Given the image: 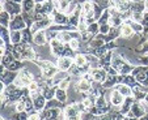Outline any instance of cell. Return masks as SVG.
Masks as SVG:
<instances>
[{
	"instance_id": "obj_1",
	"label": "cell",
	"mask_w": 148,
	"mask_h": 120,
	"mask_svg": "<svg viewBox=\"0 0 148 120\" xmlns=\"http://www.w3.org/2000/svg\"><path fill=\"white\" fill-rule=\"evenodd\" d=\"M34 63H36L37 67L41 69V75L45 80H53L59 72L56 64L51 63L50 60H43V59H41L39 56L34 60Z\"/></svg>"
},
{
	"instance_id": "obj_2",
	"label": "cell",
	"mask_w": 148,
	"mask_h": 120,
	"mask_svg": "<svg viewBox=\"0 0 148 120\" xmlns=\"http://www.w3.org/2000/svg\"><path fill=\"white\" fill-rule=\"evenodd\" d=\"M34 80H36L34 75L26 67H24L23 69H20L18 72H17V76H16V78H14L13 84L16 85V86L21 87V89H26V87L29 86V84H32Z\"/></svg>"
},
{
	"instance_id": "obj_3",
	"label": "cell",
	"mask_w": 148,
	"mask_h": 120,
	"mask_svg": "<svg viewBox=\"0 0 148 120\" xmlns=\"http://www.w3.org/2000/svg\"><path fill=\"white\" fill-rule=\"evenodd\" d=\"M63 116H64V120H83V112L79 108L77 102L76 103L73 102L63 107Z\"/></svg>"
},
{
	"instance_id": "obj_4",
	"label": "cell",
	"mask_w": 148,
	"mask_h": 120,
	"mask_svg": "<svg viewBox=\"0 0 148 120\" xmlns=\"http://www.w3.org/2000/svg\"><path fill=\"white\" fill-rule=\"evenodd\" d=\"M63 115L62 107H46L42 111V119L43 120H60Z\"/></svg>"
},
{
	"instance_id": "obj_5",
	"label": "cell",
	"mask_w": 148,
	"mask_h": 120,
	"mask_svg": "<svg viewBox=\"0 0 148 120\" xmlns=\"http://www.w3.org/2000/svg\"><path fill=\"white\" fill-rule=\"evenodd\" d=\"M93 82L95 81H89L87 78H84L83 76H80L73 84V86H75V90L77 93H90L93 87Z\"/></svg>"
},
{
	"instance_id": "obj_6",
	"label": "cell",
	"mask_w": 148,
	"mask_h": 120,
	"mask_svg": "<svg viewBox=\"0 0 148 120\" xmlns=\"http://www.w3.org/2000/svg\"><path fill=\"white\" fill-rule=\"evenodd\" d=\"M55 64L58 67L59 72H70V69L73 67V58H71V56H62V58H58Z\"/></svg>"
},
{
	"instance_id": "obj_7",
	"label": "cell",
	"mask_w": 148,
	"mask_h": 120,
	"mask_svg": "<svg viewBox=\"0 0 148 120\" xmlns=\"http://www.w3.org/2000/svg\"><path fill=\"white\" fill-rule=\"evenodd\" d=\"M90 73H92L93 81L97 82V84H103V82L106 81L108 76H109V73L106 72V69L102 67L92 68V69H90Z\"/></svg>"
},
{
	"instance_id": "obj_8",
	"label": "cell",
	"mask_w": 148,
	"mask_h": 120,
	"mask_svg": "<svg viewBox=\"0 0 148 120\" xmlns=\"http://www.w3.org/2000/svg\"><path fill=\"white\" fill-rule=\"evenodd\" d=\"M125 99H126L125 95H122L115 89H112V92H110V94H109V103L112 104L113 107H115V108L119 110V107L123 104Z\"/></svg>"
},
{
	"instance_id": "obj_9",
	"label": "cell",
	"mask_w": 148,
	"mask_h": 120,
	"mask_svg": "<svg viewBox=\"0 0 148 120\" xmlns=\"http://www.w3.org/2000/svg\"><path fill=\"white\" fill-rule=\"evenodd\" d=\"M50 17L53 18L55 25H62V26L70 25V17H68L67 14H64L63 12H59L58 9H55V11L50 14Z\"/></svg>"
},
{
	"instance_id": "obj_10",
	"label": "cell",
	"mask_w": 148,
	"mask_h": 120,
	"mask_svg": "<svg viewBox=\"0 0 148 120\" xmlns=\"http://www.w3.org/2000/svg\"><path fill=\"white\" fill-rule=\"evenodd\" d=\"M26 21L24 18V16L21 14H17V16H13V20H11V22H9V30H24L26 29Z\"/></svg>"
},
{
	"instance_id": "obj_11",
	"label": "cell",
	"mask_w": 148,
	"mask_h": 120,
	"mask_svg": "<svg viewBox=\"0 0 148 120\" xmlns=\"http://www.w3.org/2000/svg\"><path fill=\"white\" fill-rule=\"evenodd\" d=\"M21 58H23V62H34V60L38 58L36 51H34V48L30 46V43H24Z\"/></svg>"
},
{
	"instance_id": "obj_12",
	"label": "cell",
	"mask_w": 148,
	"mask_h": 120,
	"mask_svg": "<svg viewBox=\"0 0 148 120\" xmlns=\"http://www.w3.org/2000/svg\"><path fill=\"white\" fill-rule=\"evenodd\" d=\"M4 11H7L11 16H17V14H21L23 12V5L17 3H12V1H4L3 5Z\"/></svg>"
},
{
	"instance_id": "obj_13",
	"label": "cell",
	"mask_w": 148,
	"mask_h": 120,
	"mask_svg": "<svg viewBox=\"0 0 148 120\" xmlns=\"http://www.w3.org/2000/svg\"><path fill=\"white\" fill-rule=\"evenodd\" d=\"M33 42L36 46H43L49 42L47 34H46V30H38L37 33L33 34Z\"/></svg>"
},
{
	"instance_id": "obj_14",
	"label": "cell",
	"mask_w": 148,
	"mask_h": 120,
	"mask_svg": "<svg viewBox=\"0 0 148 120\" xmlns=\"http://www.w3.org/2000/svg\"><path fill=\"white\" fill-rule=\"evenodd\" d=\"M130 111H131L132 114H134V116L138 117V119H139L140 116H143V115L147 114V112H145V106H144V103H143V101H135Z\"/></svg>"
},
{
	"instance_id": "obj_15",
	"label": "cell",
	"mask_w": 148,
	"mask_h": 120,
	"mask_svg": "<svg viewBox=\"0 0 148 120\" xmlns=\"http://www.w3.org/2000/svg\"><path fill=\"white\" fill-rule=\"evenodd\" d=\"M33 103H34V110L42 112L47 107V99H46V98L43 97V94L41 93V94L37 95L36 98H33Z\"/></svg>"
},
{
	"instance_id": "obj_16",
	"label": "cell",
	"mask_w": 148,
	"mask_h": 120,
	"mask_svg": "<svg viewBox=\"0 0 148 120\" xmlns=\"http://www.w3.org/2000/svg\"><path fill=\"white\" fill-rule=\"evenodd\" d=\"M119 30H121V37H122V38H126V39L132 38L135 34L134 29H132V26L130 25L129 21H125V22L122 24V26L119 28Z\"/></svg>"
},
{
	"instance_id": "obj_17",
	"label": "cell",
	"mask_w": 148,
	"mask_h": 120,
	"mask_svg": "<svg viewBox=\"0 0 148 120\" xmlns=\"http://www.w3.org/2000/svg\"><path fill=\"white\" fill-rule=\"evenodd\" d=\"M135 101H136V99L134 98V95H131V97H126L125 102H123V104L119 107V110H118V111H119L123 116H126V115L129 114L130 110H131V107H132V104H134Z\"/></svg>"
},
{
	"instance_id": "obj_18",
	"label": "cell",
	"mask_w": 148,
	"mask_h": 120,
	"mask_svg": "<svg viewBox=\"0 0 148 120\" xmlns=\"http://www.w3.org/2000/svg\"><path fill=\"white\" fill-rule=\"evenodd\" d=\"M126 62L123 60V58L121 55H117V54L113 52V58H112V67L114 68V69L118 71V73H119V71L122 69L123 67H125Z\"/></svg>"
},
{
	"instance_id": "obj_19",
	"label": "cell",
	"mask_w": 148,
	"mask_h": 120,
	"mask_svg": "<svg viewBox=\"0 0 148 120\" xmlns=\"http://www.w3.org/2000/svg\"><path fill=\"white\" fill-rule=\"evenodd\" d=\"M113 89H115L117 92H119L122 95H125V97H131L132 95V87L129 86V85L126 84H117Z\"/></svg>"
},
{
	"instance_id": "obj_20",
	"label": "cell",
	"mask_w": 148,
	"mask_h": 120,
	"mask_svg": "<svg viewBox=\"0 0 148 120\" xmlns=\"http://www.w3.org/2000/svg\"><path fill=\"white\" fill-rule=\"evenodd\" d=\"M55 92H56V87L55 86H50V85H46V86L42 87V94L43 97L47 99V101H51L55 98Z\"/></svg>"
},
{
	"instance_id": "obj_21",
	"label": "cell",
	"mask_w": 148,
	"mask_h": 120,
	"mask_svg": "<svg viewBox=\"0 0 148 120\" xmlns=\"http://www.w3.org/2000/svg\"><path fill=\"white\" fill-rule=\"evenodd\" d=\"M11 43L13 46L18 45V43H23V34H21V30H12L11 31Z\"/></svg>"
},
{
	"instance_id": "obj_22",
	"label": "cell",
	"mask_w": 148,
	"mask_h": 120,
	"mask_svg": "<svg viewBox=\"0 0 148 120\" xmlns=\"http://www.w3.org/2000/svg\"><path fill=\"white\" fill-rule=\"evenodd\" d=\"M21 5H23V12L32 13V12H34V8H36V0H24Z\"/></svg>"
},
{
	"instance_id": "obj_23",
	"label": "cell",
	"mask_w": 148,
	"mask_h": 120,
	"mask_svg": "<svg viewBox=\"0 0 148 120\" xmlns=\"http://www.w3.org/2000/svg\"><path fill=\"white\" fill-rule=\"evenodd\" d=\"M55 99L59 101L60 103H66L68 101V95H67V90H63V89H59L56 87V92H55Z\"/></svg>"
},
{
	"instance_id": "obj_24",
	"label": "cell",
	"mask_w": 148,
	"mask_h": 120,
	"mask_svg": "<svg viewBox=\"0 0 148 120\" xmlns=\"http://www.w3.org/2000/svg\"><path fill=\"white\" fill-rule=\"evenodd\" d=\"M72 76L71 75H67V77H64L63 80H60L59 81V84L56 85V87H59V89H63V90H68V87L71 86V84H72Z\"/></svg>"
},
{
	"instance_id": "obj_25",
	"label": "cell",
	"mask_w": 148,
	"mask_h": 120,
	"mask_svg": "<svg viewBox=\"0 0 148 120\" xmlns=\"http://www.w3.org/2000/svg\"><path fill=\"white\" fill-rule=\"evenodd\" d=\"M117 76L109 75V76H108V78H106V81L102 84V86L105 87V89H113V87L117 85Z\"/></svg>"
},
{
	"instance_id": "obj_26",
	"label": "cell",
	"mask_w": 148,
	"mask_h": 120,
	"mask_svg": "<svg viewBox=\"0 0 148 120\" xmlns=\"http://www.w3.org/2000/svg\"><path fill=\"white\" fill-rule=\"evenodd\" d=\"M71 1H72V0H58L56 3H54L55 4V9H58L59 12H63V13H64V11L71 4Z\"/></svg>"
},
{
	"instance_id": "obj_27",
	"label": "cell",
	"mask_w": 148,
	"mask_h": 120,
	"mask_svg": "<svg viewBox=\"0 0 148 120\" xmlns=\"http://www.w3.org/2000/svg\"><path fill=\"white\" fill-rule=\"evenodd\" d=\"M11 14L7 11H1V14H0V20H1V26H5V28H9V22H11Z\"/></svg>"
},
{
	"instance_id": "obj_28",
	"label": "cell",
	"mask_w": 148,
	"mask_h": 120,
	"mask_svg": "<svg viewBox=\"0 0 148 120\" xmlns=\"http://www.w3.org/2000/svg\"><path fill=\"white\" fill-rule=\"evenodd\" d=\"M119 35H121V30H118V28H110L109 33L106 34V42H112L113 39H115Z\"/></svg>"
},
{
	"instance_id": "obj_29",
	"label": "cell",
	"mask_w": 148,
	"mask_h": 120,
	"mask_svg": "<svg viewBox=\"0 0 148 120\" xmlns=\"http://www.w3.org/2000/svg\"><path fill=\"white\" fill-rule=\"evenodd\" d=\"M131 11L132 12H145V4L144 1H132L131 3Z\"/></svg>"
},
{
	"instance_id": "obj_30",
	"label": "cell",
	"mask_w": 148,
	"mask_h": 120,
	"mask_svg": "<svg viewBox=\"0 0 148 120\" xmlns=\"http://www.w3.org/2000/svg\"><path fill=\"white\" fill-rule=\"evenodd\" d=\"M110 11L109 9H103V13H102V16L98 18V25H105V24H109V20H110Z\"/></svg>"
},
{
	"instance_id": "obj_31",
	"label": "cell",
	"mask_w": 148,
	"mask_h": 120,
	"mask_svg": "<svg viewBox=\"0 0 148 120\" xmlns=\"http://www.w3.org/2000/svg\"><path fill=\"white\" fill-rule=\"evenodd\" d=\"M81 38H72L70 41V43H68V46H70V48L72 51H79L80 50V46H81Z\"/></svg>"
},
{
	"instance_id": "obj_32",
	"label": "cell",
	"mask_w": 148,
	"mask_h": 120,
	"mask_svg": "<svg viewBox=\"0 0 148 120\" xmlns=\"http://www.w3.org/2000/svg\"><path fill=\"white\" fill-rule=\"evenodd\" d=\"M23 34V43H30L32 39H33V33L30 31V29H24L21 30Z\"/></svg>"
},
{
	"instance_id": "obj_33",
	"label": "cell",
	"mask_w": 148,
	"mask_h": 120,
	"mask_svg": "<svg viewBox=\"0 0 148 120\" xmlns=\"http://www.w3.org/2000/svg\"><path fill=\"white\" fill-rule=\"evenodd\" d=\"M130 25L132 26V29H134L135 34H142L143 31H144V25L140 22H135V21H132V20H129Z\"/></svg>"
},
{
	"instance_id": "obj_34",
	"label": "cell",
	"mask_w": 148,
	"mask_h": 120,
	"mask_svg": "<svg viewBox=\"0 0 148 120\" xmlns=\"http://www.w3.org/2000/svg\"><path fill=\"white\" fill-rule=\"evenodd\" d=\"M87 31L92 34L93 37L97 35V34L100 33V25H98V22H93V24H90V25H88Z\"/></svg>"
},
{
	"instance_id": "obj_35",
	"label": "cell",
	"mask_w": 148,
	"mask_h": 120,
	"mask_svg": "<svg viewBox=\"0 0 148 120\" xmlns=\"http://www.w3.org/2000/svg\"><path fill=\"white\" fill-rule=\"evenodd\" d=\"M28 120H42V112L37 111V110H33V111L29 112Z\"/></svg>"
},
{
	"instance_id": "obj_36",
	"label": "cell",
	"mask_w": 148,
	"mask_h": 120,
	"mask_svg": "<svg viewBox=\"0 0 148 120\" xmlns=\"http://www.w3.org/2000/svg\"><path fill=\"white\" fill-rule=\"evenodd\" d=\"M143 17H144V12H132L131 20L135 22H143Z\"/></svg>"
},
{
	"instance_id": "obj_37",
	"label": "cell",
	"mask_w": 148,
	"mask_h": 120,
	"mask_svg": "<svg viewBox=\"0 0 148 120\" xmlns=\"http://www.w3.org/2000/svg\"><path fill=\"white\" fill-rule=\"evenodd\" d=\"M25 111V103H24V101H18L14 103V112L16 114H18V112H24Z\"/></svg>"
},
{
	"instance_id": "obj_38",
	"label": "cell",
	"mask_w": 148,
	"mask_h": 120,
	"mask_svg": "<svg viewBox=\"0 0 148 120\" xmlns=\"http://www.w3.org/2000/svg\"><path fill=\"white\" fill-rule=\"evenodd\" d=\"M110 28H112V26H110L109 24H105V25H100V34H102V35H106V34L109 33Z\"/></svg>"
},
{
	"instance_id": "obj_39",
	"label": "cell",
	"mask_w": 148,
	"mask_h": 120,
	"mask_svg": "<svg viewBox=\"0 0 148 120\" xmlns=\"http://www.w3.org/2000/svg\"><path fill=\"white\" fill-rule=\"evenodd\" d=\"M29 117V112L28 111H24V112H18L16 115V120H28Z\"/></svg>"
},
{
	"instance_id": "obj_40",
	"label": "cell",
	"mask_w": 148,
	"mask_h": 120,
	"mask_svg": "<svg viewBox=\"0 0 148 120\" xmlns=\"http://www.w3.org/2000/svg\"><path fill=\"white\" fill-rule=\"evenodd\" d=\"M143 25L148 26V12H144V17H143Z\"/></svg>"
},
{
	"instance_id": "obj_41",
	"label": "cell",
	"mask_w": 148,
	"mask_h": 120,
	"mask_svg": "<svg viewBox=\"0 0 148 120\" xmlns=\"http://www.w3.org/2000/svg\"><path fill=\"white\" fill-rule=\"evenodd\" d=\"M142 63L144 67H148V56H144V58L142 59Z\"/></svg>"
},
{
	"instance_id": "obj_42",
	"label": "cell",
	"mask_w": 148,
	"mask_h": 120,
	"mask_svg": "<svg viewBox=\"0 0 148 120\" xmlns=\"http://www.w3.org/2000/svg\"><path fill=\"white\" fill-rule=\"evenodd\" d=\"M7 1H12V3H17V4H21L24 0H7Z\"/></svg>"
},
{
	"instance_id": "obj_43",
	"label": "cell",
	"mask_w": 148,
	"mask_h": 120,
	"mask_svg": "<svg viewBox=\"0 0 148 120\" xmlns=\"http://www.w3.org/2000/svg\"><path fill=\"white\" fill-rule=\"evenodd\" d=\"M138 120H148V114H145V115H143V116H140Z\"/></svg>"
},
{
	"instance_id": "obj_44",
	"label": "cell",
	"mask_w": 148,
	"mask_h": 120,
	"mask_svg": "<svg viewBox=\"0 0 148 120\" xmlns=\"http://www.w3.org/2000/svg\"><path fill=\"white\" fill-rule=\"evenodd\" d=\"M144 4H145V12H148V0H144Z\"/></svg>"
},
{
	"instance_id": "obj_45",
	"label": "cell",
	"mask_w": 148,
	"mask_h": 120,
	"mask_svg": "<svg viewBox=\"0 0 148 120\" xmlns=\"http://www.w3.org/2000/svg\"><path fill=\"white\" fill-rule=\"evenodd\" d=\"M46 0H36V3H45Z\"/></svg>"
}]
</instances>
